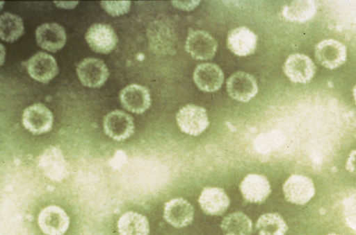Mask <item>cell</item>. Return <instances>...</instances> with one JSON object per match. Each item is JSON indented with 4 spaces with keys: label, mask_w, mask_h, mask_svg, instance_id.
<instances>
[{
    "label": "cell",
    "mask_w": 356,
    "mask_h": 235,
    "mask_svg": "<svg viewBox=\"0 0 356 235\" xmlns=\"http://www.w3.org/2000/svg\"><path fill=\"white\" fill-rule=\"evenodd\" d=\"M37 164L43 174L49 179L60 182L68 175V167L61 149L51 146L38 157Z\"/></svg>",
    "instance_id": "1"
},
{
    "label": "cell",
    "mask_w": 356,
    "mask_h": 235,
    "mask_svg": "<svg viewBox=\"0 0 356 235\" xmlns=\"http://www.w3.org/2000/svg\"><path fill=\"white\" fill-rule=\"evenodd\" d=\"M176 120L180 130L192 136L200 135L209 125L206 110L192 104L182 107L177 113Z\"/></svg>",
    "instance_id": "2"
},
{
    "label": "cell",
    "mask_w": 356,
    "mask_h": 235,
    "mask_svg": "<svg viewBox=\"0 0 356 235\" xmlns=\"http://www.w3.org/2000/svg\"><path fill=\"white\" fill-rule=\"evenodd\" d=\"M70 218L63 209L49 205L42 209L38 216V224L46 235H63L69 228Z\"/></svg>",
    "instance_id": "3"
},
{
    "label": "cell",
    "mask_w": 356,
    "mask_h": 235,
    "mask_svg": "<svg viewBox=\"0 0 356 235\" xmlns=\"http://www.w3.org/2000/svg\"><path fill=\"white\" fill-rule=\"evenodd\" d=\"M76 73L81 82L91 88L102 86L109 76L104 62L94 58H87L81 61L76 67Z\"/></svg>",
    "instance_id": "4"
},
{
    "label": "cell",
    "mask_w": 356,
    "mask_h": 235,
    "mask_svg": "<svg viewBox=\"0 0 356 235\" xmlns=\"http://www.w3.org/2000/svg\"><path fill=\"white\" fill-rule=\"evenodd\" d=\"M54 116L50 110L42 103L27 107L22 114V124L33 134H41L51 130Z\"/></svg>",
    "instance_id": "5"
},
{
    "label": "cell",
    "mask_w": 356,
    "mask_h": 235,
    "mask_svg": "<svg viewBox=\"0 0 356 235\" xmlns=\"http://www.w3.org/2000/svg\"><path fill=\"white\" fill-rule=\"evenodd\" d=\"M315 56L324 67L334 69L345 63L347 57L346 46L336 40H323L315 46Z\"/></svg>",
    "instance_id": "6"
},
{
    "label": "cell",
    "mask_w": 356,
    "mask_h": 235,
    "mask_svg": "<svg viewBox=\"0 0 356 235\" xmlns=\"http://www.w3.org/2000/svg\"><path fill=\"white\" fill-rule=\"evenodd\" d=\"M218 44L209 33L202 30H190L186 41V51L195 59L205 60L212 58Z\"/></svg>",
    "instance_id": "7"
},
{
    "label": "cell",
    "mask_w": 356,
    "mask_h": 235,
    "mask_svg": "<svg viewBox=\"0 0 356 235\" xmlns=\"http://www.w3.org/2000/svg\"><path fill=\"white\" fill-rule=\"evenodd\" d=\"M103 126L106 134L118 141L129 138L134 132L133 118L119 110L111 111L104 117Z\"/></svg>",
    "instance_id": "8"
},
{
    "label": "cell",
    "mask_w": 356,
    "mask_h": 235,
    "mask_svg": "<svg viewBox=\"0 0 356 235\" xmlns=\"http://www.w3.org/2000/svg\"><path fill=\"white\" fill-rule=\"evenodd\" d=\"M283 191L287 201L304 204L315 194V187L311 178L299 175H291L283 185Z\"/></svg>",
    "instance_id": "9"
},
{
    "label": "cell",
    "mask_w": 356,
    "mask_h": 235,
    "mask_svg": "<svg viewBox=\"0 0 356 235\" xmlns=\"http://www.w3.org/2000/svg\"><path fill=\"white\" fill-rule=\"evenodd\" d=\"M283 70L292 82L307 83L311 81L316 73V66L309 56L296 53L287 58Z\"/></svg>",
    "instance_id": "10"
},
{
    "label": "cell",
    "mask_w": 356,
    "mask_h": 235,
    "mask_svg": "<svg viewBox=\"0 0 356 235\" xmlns=\"http://www.w3.org/2000/svg\"><path fill=\"white\" fill-rule=\"evenodd\" d=\"M86 40L95 52L107 54L111 52L118 43V37L108 24H92L86 33Z\"/></svg>",
    "instance_id": "11"
},
{
    "label": "cell",
    "mask_w": 356,
    "mask_h": 235,
    "mask_svg": "<svg viewBox=\"0 0 356 235\" xmlns=\"http://www.w3.org/2000/svg\"><path fill=\"white\" fill-rule=\"evenodd\" d=\"M29 76L35 80L47 83L58 73V67L54 58L44 52H38L26 62Z\"/></svg>",
    "instance_id": "12"
},
{
    "label": "cell",
    "mask_w": 356,
    "mask_h": 235,
    "mask_svg": "<svg viewBox=\"0 0 356 235\" xmlns=\"http://www.w3.org/2000/svg\"><path fill=\"white\" fill-rule=\"evenodd\" d=\"M227 90L232 98L248 102L257 94L258 87L253 76L244 71H237L227 79Z\"/></svg>",
    "instance_id": "13"
},
{
    "label": "cell",
    "mask_w": 356,
    "mask_h": 235,
    "mask_svg": "<svg viewBox=\"0 0 356 235\" xmlns=\"http://www.w3.org/2000/svg\"><path fill=\"white\" fill-rule=\"evenodd\" d=\"M193 217V207L184 198H173L165 203L163 218L175 227L181 228L190 225Z\"/></svg>",
    "instance_id": "14"
},
{
    "label": "cell",
    "mask_w": 356,
    "mask_h": 235,
    "mask_svg": "<svg viewBox=\"0 0 356 235\" xmlns=\"http://www.w3.org/2000/svg\"><path fill=\"white\" fill-rule=\"evenodd\" d=\"M120 99L124 109L136 114L143 113L151 105L148 89L137 84L129 85L122 89Z\"/></svg>",
    "instance_id": "15"
},
{
    "label": "cell",
    "mask_w": 356,
    "mask_h": 235,
    "mask_svg": "<svg viewBox=\"0 0 356 235\" xmlns=\"http://www.w3.org/2000/svg\"><path fill=\"white\" fill-rule=\"evenodd\" d=\"M239 189L243 198L252 203H261L271 192L270 184L264 175L250 173L241 181Z\"/></svg>",
    "instance_id": "16"
},
{
    "label": "cell",
    "mask_w": 356,
    "mask_h": 235,
    "mask_svg": "<svg viewBox=\"0 0 356 235\" xmlns=\"http://www.w3.org/2000/svg\"><path fill=\"white\" fill-rule=\"evenodd\" d=\"M38 45L51 52L61 49L66 42L65 28L57 23H44L35 31Z\"/></svg>",
    "instance_id": "17"
},
{
    "label": "cell",
    "mask_w": 356,
    "mask_h": 235,
    "mask_svg": "<svg viewBox=\"0 0 356 235\" xmlns=\"http://www.w3.org/2000/svg\"><path fill=\"white\" fill-rule=\"evenodd\" d=\"M258 37L250 28L239 26L231 30L227 35V46L232 52L239 56L254 53Z\"/></svg>",
    "instance_id": "18"
},
{
    "label": "cell",
    "mask_w": 356,
    "mask_h": 235,
    "mask_svg": "<svg viewBox=\"0 0 356 235\" xmlns=\"http://www.w3.org/2000/svg\"><path fill=\"white\" fill-rule=\"evenodd\" d=\"M193 80L199 89L212 92L220 88L223 83L224 74L218 65L213 63H202L195 67Z\"/></svg>",
    "instance_id": "19"
},
{
    "label": "cell",
    "mask_w": 356,
    "mask_h": 235,
    "mask_svg": "<svg viewBox=\"0 0 356 235\" xmlns=\"http://www.w3.org/2000/svg\"><path fill=\"white\" fill-rule=\"evenodd\" d=\"M202 211L211 216L223 214L229 205V199L222 188L207 186L203 189L198 199Z\"/></svg>",
    "instance_id": "20"
},
{
    "label": "cell",
    "mask_w": 356,
    "mask_h": 235,
    "mask_svg": "<svg viewBox=\"0 0 356 235\" xmlns=\"http://www.w3.org/2000/svg\"><path fill=\"white\" fill-rule=\"evenodd\" d=\"M119 235H148L149 225L145 216L132 211L123 214L118 219Z\"/></svg>",
    "instance_id": "21"
},
{
    "label": "cell",
    "mask_w": 356,
    "mask_h": 235,
    "mask_svg": "<svg viewBox=\"0 0 356 235\" xmlns=\"http://www.w3.org/2000/svg\"><path fill=\"white\" fill-rule=\"evenodd\" d=\"M316 9L313 1H293L284 6L282 15L291 21L304 22L314 16Z\"/></svg>",
    "instance_id": "22"
},
{
    "label": "cell",
    "mask_w": 356,
    "mask_h": 235,
    "mask_svg": "<svg viewBox=\"0 0 356 235\" xmlns=\"http://www.w3.org/2000/svg\"><path fill=\"white\" fill-rule=\"evenodd\" d=\"M220 227L224 235H250L252 223L245 214L234 212L222 219Z\"/></svg>",
    "instance_id": "23"
},
{
    "label": "cell",
    "mask_w": 356,
    "mask_h": 235,
    "mask_svg": "<svg viewBox=\"0 0 356 235\" xmlns=\"http://www.w3.org/2000/svg\"><path fill=\"white\" fill-rule=\"evenodd\" d=\"M259 235H285L288 226L283 218L277 213L261 216L256 223Z\"/></svg>",
    "instance_id": "24"
},
{
    "label": "cell",
    "mask_w": 356,
    "mask_h": 235,
    "mask_svg": "<svg viewBox=\"0 0 356 235\" xmlns=\"http://www.w3.org/2000/svg\"><path fill=\"white\" fill-rule=\"evenodd\" d=\"M22 18L10 12H4L0 17V36L1 40L13 42L24 33Z\"/></svg>",
    "instance_id": "25"
},
{
    "label": "cell",
    "mask_w": 356,
    "mask_h": 235,
    "mask_svg": "<svg viewBox=\"0 0 356 235\" xmlns=\"http://www.w3.org/2000/svg\"><path fill=\"white\" fill-rule=\"evenodd\" d=\"M343 204L346 224L356 232V191L346 197Z\"/></svg>",
    "instance_id": "26"
},
{
    "label": "cell",
    "mask_w": 356,
    "mask_h": 235,
    "mask_svg": "<svg viewBox=\"0 0 356 235\" xmlns=\"http://www.w3.org/2000/svg\"><path fill=\"white\" fill-rule=\"evenodd\" d=\"M103 8L112 16H120L129 12L130 1H101Z\"/></svg>",
    "instance_id": "27"
},
{
    "label": "cell",
    "mask_w": 356,
    "mask_h": 235,
    "mask_svg": "<svg viewBox=\"0 0 356 235\" xmlns=\"http://www.w3.org/2000/svg\"><path fill=\"white\" fill-rule=\"evenodd\" d=\"M346 170L356 177V150L350 152L346 164Z\"/></svg>",
    "instance_id": "28"
},
{
    "label": "cell",
    "mask_w": 356,
    "mask_h": 235,
    "mask_svg": "<svg viewBox=\"0 0 356 235\" xmlns=\"http://www.w3.org/2000/svg\"><path fill=\"white\" fill-rule=\"evenodd\" d=\"M199 3L200 1H172L175 7L184 10L193 9Z\"/></svg>",
    "instance_id": "29"
},
{
    "label": "cell",
    "mask_w": 356,
    "mask_h": 235,
    "mask_svg": "<svg viewBox=\"0 0 356 235\" xmlns=\"http://www.w3.org/2000/svg\"><path fill=\"white\" fill-rule=\"evenodd\" d=\"M353 95L355 102L356 103V85L354 86V87L353 89Z\"/></svg>",
    "instance_id": "30"
},
{
    "label": "cell",
    "mask_w": 356,
    "mask_h": 235,
    "mask_svg": "<svg viewBox=\"0 0 356 235\" xmlns=\"http://www.w3.org/2000/svg\"><path fill=\"white\" fill-rule=\"evenodd\" d=\"M327 235H339V234H334V233H331V234H329Z\"/></svg>",
    "instance_id": "31"
}]
</instances>
